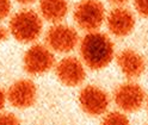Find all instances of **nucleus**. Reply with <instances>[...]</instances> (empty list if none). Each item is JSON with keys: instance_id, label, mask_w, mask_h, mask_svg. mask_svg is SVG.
Instances as JSON below:
<instances>
[{"instance_id": "2", "label": "nucleus", "mask_w": 148, "mask_h": 125, "mask_svg": "<svg viewBox=\"0 0 148 125\" xmlns=\"http://www.w3.org/2000/svg\"><path fill=\"white\" fill-rule=\"evenodd\" d=\"M10 31L18 42L30 43L40 37L42 20L35 11L22 10L12 17L10 22Z\"/></svg>"}, {"instance_id": "19", "label": "nucleus", "mask_w": 148, "mask_h": 125, "mask_svg": "<svg viewBox=\"0 0 148 125\" xmlns=\"http://www.w3.org/2000/svg\"><path fill=\"white\" fill-rule=\"evenodd\" d=\"M6 38V30L0 26V42H3Z\"/></svg>"}, {"instance_id": "16", "label": "nucleus", "mask_w": 148, "mask_h": 125, "mask_svg": "<svg viewBox=\"0 0 148 125\" xmlns=\"http://www.w3.org/2000/svg\"><path fill=\"white\" fill-rule=\"evenodd\" d=\"M11 11V0H0V20L8 16Z\"/></svg>"}, {"instance_id": "12", "label": "nucleus", "mask_w": 148, "mask_h": 125, "mask_svg": "<svg viewBox=\"0 0 148 125\" xmlns=\"http://www.w3.org/2000/svg\"><path fill=\"white\" fill-rule=\"evenodd\" d=\"M40 10L44 19L58 23L66 17L68 5L66 0H40Z\"/></svg>"}, {"instance_id": "14", "label": "nucleus", "mask_w": 148, "mask_h": 125, "mask_svg": "<svg viewBox=\"0 0 148 125\" xmlns=\"http://www.w3.org/2000/svg\"><path fill=\"white\" fill-rule=\"evenodd\" d=\"M0 125H22V123L12 113H0Z\"/></svg>"}, {"instance_id": "6", "label": "nucleus", "mask_w": 148, "mask_h": 125, "mask_svg": "<svg viewBox=\"0 0 148 125\" xmlns=\"http://www.w3.org/2000/svg\"><path fill=\"white\" fill-rule=\"evenodd\" d=\"M54 55L49 48L42 44H35L30 49H27L24 58V69L31 75H38L47 73L54 65Z\"/></svg>"}, {"instance_id": "13", "label": "nucleus", "mask_w": 148, "mask_h": 125, "mask_svg": "<svg viewBox=\"0 0 148 125\" xmlns=\"http://www.w3.org/2000/svg\"><path fill=\"white\" fill-rule=\"evenodd\" d=\"M100 125H130V120L123 112L114 111L104 115Z\"/></svg>"}, {"instance_id": "15", "label": "nucleus", "mask_w": 148, "mask_h": 125, "mask_svg": "<svg viewBox=\"0 0 148 125\" xmlns=\"http://www.w3.org/2000/svg\"><path fill=\"white\" fill-rule=\"evenodd\" d=\"M134 6L138 14L148 18V0H134Z\"/></svg>"}, {"instance_id": "18", "label": "nucleus", "mask_w": 148, "mask_h": 125, "mask_svg": "<svg viewBox=\"0 0 148 125\" xmlns=\"http://www.w3.org/2000/svg\"><path fill=\"white\" fill-rule=\"evenodd\" d=\"M129 1V0H110V3L111 4H114V5H117V7L118 6H122V5H124V4H127Z\"/></svg>"}, {"instance_id": "10", "label": "nucleus", "mask_w": 148, "mask_h": 125, "mask_svg": "<svg viewBox=\"0 0 148 125\" xmlns=\"http://www.w3.org/2000/svg\"><path fill=\"white\" fill-rule=\"evenodd\" d=\"M109 31L116 37H125L135 28V17L132 11L122 6L111 10L106 18Z\"/></svg>"}, {"instance_id": "17", "label": "nucleus", "mask_w": 148, "mask_h": 125, "mask_svg": "<svg viewBox=\"0 0 148 125\" xmlns=\"http://www.w3.org/2000/svg\"><path fill=\"white\" fill-rule=\"evenodd\" d=\"M6 98L7 95L5 94V92L3 91L1 88H0V111H1L4 109V106H5V101H6Z\"/></svg>"}, {"instance_id": "1", "label": "nucleus", "mask_w": 148, "mask_h": 125, "mask_svg": "<svg viewBox=\"0 0 148 125\" xmlns=\"http://www.w3.org/2000/svg\"><path fill=\"white\" fill-rule=\"evenodd\" d=\"M80 54L82 61L90 69H103L109 66L114 58V43L106 35L101 32H88L81 39Z\"/></svg>"}, {"instance_id": "5", "label": "nucleus", "mask_w": 148, "mask_h": 125, "mask_svg": "<svg viewBox=\"0 0 148 125\" xmlns=\"http://www.w3.org/2000/svg\"><path fill=\"white\" fill-rule=\"evenodd\" d=\"M109 95L98 86L88 85L80 91L79 104L85 113L92 117L104 114L109 107Z\"/></svg>"}, {"instance_id": "4", "label": "nucleus", "mask_w": 148, "mask_h": 125, "mask_svg": "<svg viewBox=\"0 0 148 125\" xmlns=\"http://www.w3.org/2000/svg\"><path fill=\"white\" fill-rule=\"evenodd\" d=\"M114 99L119 110L130 113L138 111L143 106L146 94L140 85L134 82H125L116 88Z\"/></svg>"}, {"instance_id": "8", "label": "nucleus", "mask_w": 148, "mask_h": 125, "mask_svg": "<svg viewBox=\"0 0 148 125\" xmlns=\"http://www.w3.org/2000/svg\"><path fill=\"white\" fill-rule=\"evenodd\" d=\"M37 98L36 85L27 79L16 81L7 92V99L17 109H26L35 104Z\"/></svg>"}, {"instance_id": "3", "label": "nucleus", "mask_w": 148, "mask_h": 125, "mask_svg": "<svg viewBox=\"0 0 148 125\" xmlns=\"http://www.w3.org/2000/svg\"><path fill=\"white\" fill-rule=\"evenodd\" d=\"M73 17L80 29L95 32L105 19V8L99 0H81L74 8Z\"/></svg>"}, {"instance_id": "11", "label": "nucleus", "mask_w": 148, "mask_h": 125, "mask_svg": "<svg viewBox=\"0 0 148 125\" xmlns=\"http://www.w3.org/2000/svg\"><path fill=\"white\" fill-rule=\"evenodd\" d=\"M117 65L127 77L135 79L141 76L145 71L146 61L137 51L124 49L117 55Z\"/></svg>"}, {"instance_id": "21", "label": "nucleus", "mask_w": 148, "mask_h": 125, "mask_svg": "<svg viewBox=\"0 0 148 125\" xmlns=\"http://www.w3.org/2000/svg\"><path fill=\"white\" fill-rule=\"evenodd\" d=\"M146 106H147V111H148V96H147V100H146Z\"/></svg>"}, {"instance_id": "7", "label": "nucleus", "mask_w": 148, "mask_h": 125, "mask_svg": "<svg viewBox=\"0 0 148 125\" xmlns=\"http://www.w3.org/2000/svg\"><path fill=\"white\" fill-rule=\"evenodd\" d=\"M48 47L58 52H68L77 47L79 42L78 32L73 28L63 24L51 26L45 35Z\"/></svg>"}, {"instance_id": "9", "label": "nucleus", "mask_w": 148, "mask_h": 125, "mask_svg": "<svg viewBox=\"0 0 148 125\" xmlns=\"http://www.w3.org/2000/svg\"><path fill=\"white\" fill-rule=\"evenodd\" d=\"M56 75L66 86L75 87L85 80L86 71L84 65L77 57H64L56 66Z\"/></svg>"}, {"instance_id": "20", "label": "nucleus", "mask_w": 148, "mask_h": 125, "mask_svg": "<svg viewBox=\"0 0 148 125\" xmlns=\"http://www.w3.org/2000/svg\"><path fill=\"white\" fill-rule=\"evenodd\" d=\"M17 1L21 4H30V3H34L35 0H17Z\"/></svg>"}]
</instances>
